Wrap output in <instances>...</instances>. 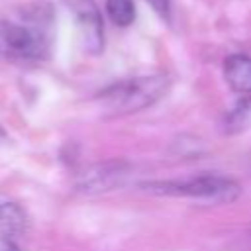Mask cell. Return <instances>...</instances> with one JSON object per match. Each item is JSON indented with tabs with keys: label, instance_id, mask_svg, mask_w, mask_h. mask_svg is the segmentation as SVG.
<instances>
[{
	"label": "cell",
	"instance_id": "8fae6325",
	"mask_svg": "<svg viewBox=\"0 0 251 251\" xmlns=\"http://www.w3.org/2000/svg\"><path fill=\"white\" fill-rule=\"evenodd\" d=\"M0 251H24L16 239H6V237H0Z\"/></svg>",
	"mask_w": 251,
	"mask_h": 251
},
{
	"label": "cell",
	"instance_id": "52a82bcc",
	"mask_svg": "<svg viewBox=\"0 0 251 251\" xmlns=\"http://www.w3.org/2000/svg\"><path fill=\"white\" fill-rule=\"evenodd\" d=\"M25 226H27L25 212L16 202L0 204V237L16 239L25 231Z\"/></svg>",
	"mask_w": 251,
	"mask_h": 251
},
{
	"label": "cell",
	"instance_id": "5b68a950",
	"mask_svg": "<svg viewBox=\"0 0 251 251\" xmlns=\"http://www.w3.org/2000/svg\"><path fill=\"white\" fill-rule=\"evenodd\" d=\"M129 175V165L126 161H106L86 167L76 176V190L84 194H98L114 190L116 186H122L126 176Z\"/></svg>",
	"mask_w": 251,
	"mask_h": 251
},
{
	"label": "cell",
	"instance_id": "3957f363",
	"mask_svg": "<svg viewBox=\"0 0 251 251\" xmlns=\"http://www.w3.org/2000/svg\"><path fill=\"white\" fill-rule=\"evenodd\" d=\"M143 190L159 196H175V198H192L202 202L229 204L239 198L241 186L222 175H200L186 180H153L143 182Z\"/></svg>",
	"mask_w": 251,
	"mask_h": 251
},
{
	"label": "cell",
	"instance_id": "8992f818",
	"mask_svg": "<svg viewBox=\"0 0 251 251\" xmlns=\"http://www.w3.org/2000/svg\"><path fill=\"white\" fill-rule=\"evenodd\" d=\"M224 76L231 90L239 94H251V57L245 53H233L224 63Z\"/></svg>",
	"mask_w": 251,
	"mask_h": 251
},
{
	"label": "cell",
	"instance_id": "277c9868",
	"mask_svg": "<svg viewBox=\"0 0 251 251\" xmlns=\"http://www.w3.org/2000/svg\"><path fill=\"white\" fill-rule=\"evenodd\" d=\"M76 20L82 49L90 55H100L104 49V24L94 0H63Z\"/></svg>",
	"mask_w": 251,
	"mask_h": 251
},
{
	"label": "cell",
	"instance_id": "9c48e42d",
	"mask_svg": "<svg viewBox=\"0 0 251 251\" xmlns=\"http://www.w3.org/2000/svg\"><path fill=\"white\" fill-rule=\"evenodd\" d=\"M106 12L110 20L120 27H127L135 20L133 0H106Z\"/></svg>",
	"mask_w": 251,
	"mask_h": 251
},
{
	"label": "cell",
	"instance_id": "7c38bea8",
	"mask_svg": "<svg viewBox=\"0 0 251 251\" xmlns=\"http://www.w3.org/2000/svg\"><path fill=\"white\" fill-rule=\"evenodd\" d=\"M6 137H8V133H6V131H4V127L0 126V143H2V141H6Z\"/></svg>",
	"mask_w": 251,
	"mask_h": 251
},
{
	"label": "cell",
	"instance_id": "6da1fadb",
	"mask_svg": "<svg viewBox=\"0 0 251 251\" xmlns=\"http://www.w3.org/2000/svg\"><path fill=\"white\" fill-rule=\"evenodd\" d=\"M53 8L31 2L18 10L16 20H0V57L10 61H39L49 55Z\"/></svg>",
	"mask_w": 251,
	"mask_h": 251
},
{
	"label": "cell",
	"instance_id": "30bf717a",
	"mask_svg": "<svg viewBox=\"0 0 251 251\" xmlns=\"http://www.w3.org/2000/svg\"><path fill=\"white\" fill-rule=\"evenodd\" d=\"M153 10L163 18V20H169L171 18V0H147Z\"/></svg>",
	"mask_w": 251,
	"mask_h": 251
},
{
	"label": "cell",
	"instance_id": "ba28073f",
	"mask_svg": "<svg viewBox=\"0 0 251 251\" xmlns=\"http://www.w3.org/2000/svg\"><path fill=\"white\" fill-rule=\"evenodd\" d=\"M249 126H251V98H243L226 114L224 131L233 135L247 129Z\"/></svg>",
	"mask_w": 251,
	"mask_h": 251
},
{
	"label": "cell",
	"instance_id": "7a4b0ae2",
	"mask_svg": "<svg viewBox=\"0 0 251 251\" xmlns=\"http://www.w3.org/2000/svg\"><path fill=\"white\" fill-rule=\"evenodd\" d=\"M171 88V78L163 73L120 80L100 92L102 108L112 116H127L141 112L159 102Z\"/></svg>",
	"mask_w": 251,
	"mask_h": 251
}]
</instances>
